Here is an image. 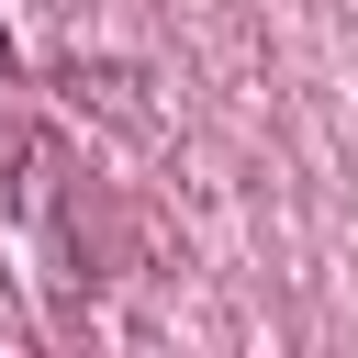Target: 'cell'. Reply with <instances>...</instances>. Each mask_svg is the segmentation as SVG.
<instances>
[{
    "label": "cell",
    "mask_w": 358,
    "mask_h": 358,
    "mask_svg": "<svg viewBox=\"0 0 358 358\" xmlns=\"http://www.w3.org/2000/svg\"><path fill=\"white\" fill-rule=\"evenodd\" d=\"M0 67H11V45H0Z\"/></svg>",
    "instance_id": "obj_1"
}]
</instances>
